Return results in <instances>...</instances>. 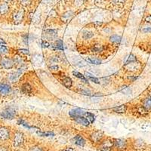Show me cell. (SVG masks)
<instances>
[{"instance_id": "obj_1", "label": "cell", "mask_w": 151, "mask_h": 151, "mask_svg": "<svg viewBox=\"0 0 151 151\" xmlns=\"http://www.w3.org/2000/svg\"><path fill=\"white\" fill-rule=\"evenodd\" d=\"M16 116V111L13 107H7L0 111V117L5 119H13Z\"/></svg>"}, {"instance_id": "obj_2", "label": "cell", "mask_w": 151, "mask_h": 151, "mask_svg": "<svg viewBox=\"0 0 151 151\" xmlns=\"http://www.w3.org/2000/svg\"><path fill=\"white\" fill-rule=\"evenodd\" d=\"M24 143V135L21 132H16L13 137V146L19 147Z\"/></svg>"}, {"instance_id": "obj_3", "label": "cell", "mask_w": 151, "mask_h": 151, "mask_svg": "<svg viewBox=\"0 0 151 151\" xmlns=\"http://www.w3.org/2000/svg\"><path fill=\"white\" fill-rule=\"evenodd\" d=\"M104 137V133L101 131H94L90 134V140L92 143L97 144L102 141Z\"/></svg>"}, {"instance_id": "obj_4", "label": "cell", "mask_w": 151, "mask_h": 151, "mask_svg": "<svg viewBox=\"0 0 151 151\" xmlns=\"http://www.w3.org/2000/svg\"><path fill=\"white\" fill-rule=\"evenodd\" d=\"M128 147V143L125 139H115L114 140V147L118 151H124Z\"/></svg>"}, {"instance_id": "obj_5", "label": "cell", "mask_w": 151, "mask_h": 151, "mask_svg": "<svg viewBox=\"0 0 151 151\" xmlns=\"http://www.w3.org/2000/svg\"><path fill=\"white\" fill-rule=\"evenodd\" d=\"M0 65L4 69H12L14 66V61L12 59L2 58L0 60Z\"/></svg>"}, {"instance_id": "obj_6", "label": "cell", "mask_w": 151, "mask_h": 151, "mask_svg": "<svg viewBox=\"0 0 151 151\" xmlns=\"http://www.w3.org/2000/svg\"><path fill=\"white\" fill-rule=\"evenodd\" d=\"M10 129L5 126H0V141H6L10 138Z\"/></svg>"}, {"instance_id": "obj_7", "label": "cell", "mask_w": 151, "mask_h": 151, "mask_svg": "<svg viewBox=\"0 0 151 151\" xmlns=\"http://www.w3.org/2000/svg\"><path fill=\"white\" fill-rule=\"evenodd\" d=\"M101 147L103 150H110L112 148L114 147V140L107 138L106 140H104L101 141Z\"/></svg>"}, {"instance_id": "obj_8", "label": "cell", "mask_w": 151, "mask_h": 151, "mask_svg": "<svg viewBox=\"0 0 151 151\" xmlns=\"http://www.w3.org/2000/svg\"><path fill=\"white\" fill-rule=\"evenodd\" d=\"M24 17V11L23 9H20V10L17 11L13 14V21H14V24H21L22 22L23 19Z\"/></svg>"}, {"instance_id": "obj_9", "label": "cell", "mask_w": 151, "mask_h": 151, "mask_svg": "<svg viewBox=\"0 0 151 151\" xmlns=\"http://www.w3.org/2000/svg\"><path fill=\"white\" fill-rule=\"evenodd\" d=\"M86 112L84 110L80 108H75L73 110H70L69 112V115L73 119H75L78 116H84Z\"/></svg>"}, {"instance_id": "obj_10", "label": "cell", "mask_w": 151, "mask_h": 151, "mask_svg": "<svg viewBox=\"0 0 151 151\" xmlns=\"http://www.w3.org/2000/svg\"><path fill=\"white\" fill-rule=\"evenodd\" d=\"M73 142L75 145L79 147H84L85 144H86V140H85L84 137H83V135L81 134H77L76 135L75 137L73 138Z\"/></svg>"}, {"instance_id": "obj_11", "label": "cell", "mask_w": 151, "mask_h": 151, "mask_svg": "<svg viewBox=\"0 0 151 151\" xmlns=\"http://www.w3.org/2000/svg\"><path fill=\"white\" fill-rule=\"evenodd\" d=\"M44 36L48 40H52L58 36V30L57 29H47L44 33Z\"/></svg>"}, {"instance_id": "obj_12", "label": "cell", "mask_w": 151, "mask_h": 151, "mask_svg": "<svg viewBox=\"0 0 151 151\" xmlns=\"http://www.w3.org/2000/svg\"><path fill=\"white\" fill-rule=\"evenodd\" d=\"M12 91V88L9 85L0 83V94L5 96Z\"/></svg>"}, {"instance_id": "obj_13", "label": "cell", "mask_w": 151, "mask_h": 151, "mask_svg": "<svg viewBox=\"0 0 151 151\" xmlns=\"http://www.w3.org/2000/svg\"><path fill=\"white\" fill-rule=\"evenodd\" d=\"M76 122H77L79 125H82L83 126H86V127H88V125H90V122L88 120V119L86 117H84L83 116H78L76 118L73 119Z\"/></svg>"}, {"instance_id": "obj_14", "label": "cell", "mask_w": 151, "mask_h": 151, "mask_svg": "<svg viewBox=\"0 0 151 151\" xmlns=\"http://www.w3.org/2000/svg\"><path fill=\"white\" fill-rule=\"evenodd\" d=\"M74 16V13L71 11L70 12H67L65 13L62 14L61 16V21L64 23H68L69 21H70L72 18Z\"/></svg>"}, {"instance_id": "obj_15", "label": "cell", "mask_w": 151, "mask_h": 151, "mask_svg": "<svg viewBox=\"0 0 151 151\" xmlns=\"http://www.w3.org/2000/svg\"><path fill=\"white\" fill-rule=\"evenodd\" d=\"M21 74H22V71L21 70H19L16 71V72L11 73L9 76V79L12 83H15L16 81L18 80L19 78L21 77Z\"/></svg>"}, {"instance_id": "obj_16", "label": "cell", "mask_w": 151, "mask_h": 151, "mask_svg": "<svg viewBox=\"0 0 151 151\" xmlns=\"http://www.w3.org/2000/svg\"><path fill=\"white\" fill-rule=\"evenodd\" d=\"M128 109V106L126 104H122L119 106H115L113 108V111L115 113H119V114H122V113H125Z\"/></svg>"}, {"instance_id": "obj_17", "label": "cell", "mask_w": 151, "mask_h": 151, "mask_svg": "<svg viewBox=\"0 0 151 151\" xmlns=\"http://www.w3.org/2000/svg\"><path fill=\"white\" fill-rule=\"evenodd\" d=\"M61 83L62 84L64 85L66 88H70L72 87V85H73V81L72 79H70V77L68 76H64L63 79H61Z\"/></svg>"}, {"instance_id": "obj_18", "label": "cell", "mask_w": 151, "mask_h": 151, "mask_svg": "<svg viewBox=\"0 0 151 151\" xmlns=\"http://www.w3.org/2000/svg\"><path fill=\"white\" fill-rule=\"evenodd\" d=\"M21 91H22L24 94H30L32 91H33V88H32V86L29 83H24V84H23L22 87H21Z\"/></svg>"}, {"instance_id": "obj_19", "label": "cell", "mask_w": 151, "mask_h": 151, "mask_svg": "<svg viewBox=\"0 0 151 151\" xmlns=\"http://www.w3.org/2000/svg\"><path fill=\"white\" fill-rule=\"evenodd\" d=\"M9 10V6L8 3H0V16L5 15Z\"/></svg>"}, {"instance_id": "obj_20", "label": "cell", "mask_w": 151, "mask_h": 151, "mask_svg": "<svg viewBox=\"0 0 151 151\" xmlns=\"http://www.w3.org/2000/svg\"><path fill=\"white\" fill-rule=\"evenodd\" d=\"M53 47L55 49L63 51L64 50V43L61 40H57L53 44Z\"/></svg>"}, {"instance_id": "obj_21", "label": "cell", "mask_w": 151, "mask_h": 151, "mask_svg": "<svg viewBox=\"0 0 151 151\" xmlns=\"http://www.w3.org/2000/svg\"><path fill=\"white\" fill-rule=\"evenodd\" d=\"M85 75H86V76L88 79H89L90 81H91V82H93V83H96V84H100V83H101L99 79H98V78L95 77V76H94V75H92V74L90 73L86 72L85 73Z\"/></svg>"}, {"instance_id": "obj_22", "label": "cell", "mask_w": 151, "mask_h": 151, "mask_svg": "<svg viewBox=\"0 0 151 151\" xmlns=\"http://www.w3.org/2000/svg\"><path fill=\"white\" fill-rule=\"evenodd\" d=\"M136 60H137V58H136V57L134 56V55H132V54H131V55H128V56L126 57V58H125V62H124V64H125V65H127V64H131V63L135 62Z\"/></svg>"}, {"instance_id": "obj_23", "label": "cell", "mask_w": 151, "mask_h": 151, "mask_svg": "<svg viewBox=\"0 0 151 151\" xmlns=\"http://www.w3.org/2000/svg\"><path fill=\"white\" fill-rule=\"evenodd\" d=\"M86 60L89 64H94V65H99V64H101V60L98 58H88Z\"/></svg>"}, {"instance_id": "obj_24", "label": "cell", "mask_w": 151, "mask_h": 151, "mask_svg": "<svg viewBox=\"0 0 151 151\" xmlns=\"http://www.w3.org/2000/svg\"><path fill=\"white\" fill-rule=\"evenodd\" d=\"M110 41L111 42L113 43H121V42L122 41V39L120 36H118V35H113L110 37Z\"/></svg>"}, {"instance_id": "obj_25", "label": "cell", "mask_w": 151, "mask_h": 151, "mask_svg": "<svg viewBox=\"0 0 151 151\" xmlns=\"http://www.w3.org/2000/svg\"><path fill=\"white\" fill-rule=\"evenodd\" d=\"M73 74L74 76H76V78H79V79H82V80L83 81V82H85V83H88V80L86 79V77H85V76L83 75V74L81 73L78 72V71H73Z\"/></svg>"}, {"instance_id": "obj_26", "label": "cell", "mask_w": 151, "mask_h": 151, "mask_svg": "<svg viewBox=\"0 0 151 151\" xmlns=\"http://www.w3.org/2000/svg\"><path fill=\"white\" fill-rule=\"evenodd\" d=\"M85 116L88 119V120L89 121L90 123H94V120H95V116L93 113H90V112H86Z\"/></svg>"}, {"instance_id": "obj_27", "label": "cell", "mask_w": 151, "mask_h": 151, "mask_svg": "<svg viewBox=\"0 0 151 151\" xmlns=\"http://www.w3.org/2000/svg\"><path fill=\"white\" fill-rule=\"evenodd\" d=\"M143 106H144V107L145 109H146L147 111H149V110H151V98L150 99H148V98H147V99H145L143 101Z\"/></svg>"}, {"instance_id": "obj_28", "label": "cell", "mask_w": 151, "mask_h": 151, "mask_svg": "<svg viewBox=\"0 0 151 151\" xmlns=\"http://www.w3.org/2000/svg\"><path fill=\"white\" fill-rule=\"evenodd\" d=\"M103 46L101 45H99V44H96L91 48V51L94 52H101L103 51Z\"/></svg>"}, {"instance_id": "obj_29", "label": "cell", "mask_w": 151, "mask_h": 151, "mask_svg": "<svg viewBox=\"0 0 151 151\" xmlns=\"http://www.w3.org/2000/svg\"><path fill=\"white\" fill-rule=\"evenodd\" d=\"M94 36V33L91 31H85L83 34V37L85 40H89Z\"/></svg>"}, {"instance_id": "obj_30", "label": "cell", "mask_w": 151, "mask_h": 151, "mask_svg": "<svg viewBox=\"0 0 151 151\" xmlns=\"http://www.w3.org/2000/svg\"><path fill=\"white\" fill-rule=\"evenodd\" d=\"M37 134L41 137H50V136H54V133L52 132H37Z\"/></svg>"}, {"instance_id": "obj_31", "label": "cell", "mask_w": 151, "mask_h": 151, "mask_svg": "<svg viewBox=\"0 0 151 151\" xmlns=\"http://www.w3.org/2000/svg\"><path fill=\"white\" fill-rule=\"evenodd\" d=\"M144 145V142L142 140H137L134 142V147L137 148V149H141L143 148Z\"/></svg>"}, {"instance_id": "obj_32", "label": "cell", "mask_w": 151, "mask_h": 151, "mask_svg": "<svg viewBox=\"0 0 151 151\" xmlns=\"http://www.w3.org/2000/svg\"><path fill=\"white\" fill-rule=\"evenodd\" d=\"M14 64H17V65L21 66V67L24 65V61H23L22 58H21L20 56L16 57L15 58H14Z\"/></svg>"}, {"instance_id": "obj_33", "label": "cell", "mask_w": 151, "mask_h": 151, "mask_svg": "<svg viewBox=\"0 0 151 151\" xmlns=\"http://www.w3.org/2000/svg\"><path fill=\"white\" fill-rule=\"evenodd\" d=\"M8 48L5 45H0V55H4V54H6L8 52Z\"/></svg>"}, {"instance_id": "obj_34", "label": "cell", "mask_w": 151, "mask_h": 151, "mask_svg": "<svg viewBox=\"0 0 151 151\" xmlns=\"http://www.w3.org/2000/svg\"><path fill=\"white\" fill-rule=\"evenodd\" d=\"M29 151H43V149L41 147L39 146H33L32 147H30V149L29 150Z\"/></svg>"}, {"instance_id": "obj_35", "label": "cell", "mask_w": 151, "mask_h": 151, "mask_svg": "<svg viewBox=\"0 0 151 151\" xmlns=\"http://www.w3.org/2000/svg\"><path fill=\"white\" fill-rule=\"evenodd\" d=\"M141 31L144 33H151V27H145L141 29Z\"/></svg>"}, {"instance_id": "obj_36", "label": "cell", "mask_w": 151, "mask_h": 151, "mask_svg": "<svg viewBox=\"0 0 151 151\" xmlns=\"http://www.w3.org/2000/svg\"><path fill=\"white\" fill-rule=\"evenodd\" d=\"M20 1H21V4H22L24 6H27L31 2V0H20Z\"/></svg>"}, {"instance_id": "obj_37", "label": "cell", "mask_w": 151, "mask_h": 151, "mask_svg": "<svg viewBox=\"0 0 151 151\" xmlns=\"http://www.w3.org/2000/svg\"><path fill=\"white\" fill-rule=\"evenodd\" d=\"M113 2L116 5H122L125 3V0H113Z\"/></svg>"}, {"instance_id": "obj_38", "label": "cell", "mask_w": 151, "mask_h": 151, "mask_svg": "<svg viewBox=\"0 0 151 151\" xmlns=\"http://www.w3.org/2000/svg\"><path fill=\"white\" fill-rule=\"evenodd\" d=\"M18 52L21 54H24V55H28L29 54V51L27 49H20L18 50Z\"/></svg>"}, {"instance_id": "obj_39", "label": "cell", "mask_w": 151, "mask_h": 151, "mask_svg": "<svg viewBox=\"0 0 151 151\" xmlns=\"http://www.w3.org/2000/svg\"><path fill=\"white\" fill-rule=\"evenodd\" d=\"M42 45L43 48H48L50 45H49V43H48L47 41H42Z\"/></svg>"}, {"instance_id": "obj_40", "label": "cell", "mask_w": 151, "mask_h": 151, "mask_svg": "<svg viewBox=\"0 0 151 151\" xmlns=\"http://www.w3.org/2000/svg\"><path fill=\"white\" fill-rule=\"evenodd\" d=\"M145 21H146L147 23H148V24H151V15L150 14L147 16L146 18H145Z\"/></svg>"}, {"instance_id": "obj_41", "label": "cell", "mask_w": 151, "mask_h": 151, "mask_svg": "<svg viewBox=\"0 0 151 151\" xmlns=\"http://www.w3.org/2000/svg\"><path fill=\"white\" fill-rule=\"evenodd\" d=\"M84 2V0H75V2L76 3V5H80L83 3Z\"/></svg>"}, {"instance_id": "obj_42", "label": "cell", "mask_w": 151, "mask_h": 151, "mask_svg": "<svg viewBox=\"0 0 151 151\" xmlns=\"http://www.w3.org/2000/svg\"><path fill=\"white\" fill-rule=\"evenodd\" d=\"M61 151H76V150L72 147H67V148H65V149L62 150Z\"/></svg>"}, {"instance_id": "obj_43", "label": "cell", "mask_w": 151, "mask_h": 151, "mask_svg": "<svg viewBox=\"0 0 151 151\" xmlns=\"http://www.w3.org/2000/svg\"><path fill=\"white\" fill-rule=\"evenodd\" d=\"M49 69L51 70H58V66H52V67H50Z\"/></svg>"}, {"instance_id": "obj_44", "label": "cell", "mask_w": 151, "mask_h": 151, "mask_svg": "<svg viewBox=\"0 0 151 151\" xmlns=\"http://www.w3.org/2000/svg\"><path fill=\"white\" fill-rule=\"evenodd\" d=\"M0 151H8V149L4 146H0Z\"/></svg>"}, {"instance_id": "obj_45", "label": "cell", "mask_w": 151, "mask_h": 151, "mask_svg": "<svg viewBox=\"0 0 151 151\" xmlns=\"http://www.w3.org/2000/svg\"><path fill=\"white\" fill-rule=\"evenodd\" d=\"M6 42H5V40L2 39V38H0V45H5Z\"/></svg>"}, {"instance_id": "obj_46", "label": "cell", "mask_w": 151, "mask_h": 151, "mask_svg": "<svg viewBox=\"0 0 151 151\" xmlns=\"http://www.w3.org/2000/svg\"><path fill=\"white\" fill-rule=\"evenodd\" d=\"M12 0H3V2H5V3H9V2H12Z\"/></svg>"}, {"instance_id": "obj_47", "label": "cell", "mask_w": 151, "mask_h": 151, "mask_svg": "<svg viewBox=\"0 0 151 151\" xmlns=\"http://www.w3.org/2000/svg\"><path fill=\"white\" fill-rule=\"evenodd\" d=\"M16 151H24V150H17Z\"/></svg>"}, {"instance_id": "obj_48", "label": "cell", "mask_w": 151, "mask_h": 151, "mask_svg": "<svg viewBox=\"0 0 151 151\" xmlns=\"http://www.w3.org/2000/svg\"><path fill=\"white\" fill-rule=\"evenodd\" d=\"M101 151H108V150H102Z\"/></svg>"}]
</instances>
